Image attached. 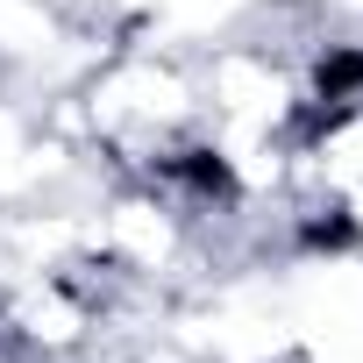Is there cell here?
Returning <instances> with one entry per match:
<instances>
[{"instance_id":"obj_2","label":"cell","mask_w":363,"mask_h":363,"mask_svg":"<svg viewBox=\"0 0 363 363\" xmlns=\"http://www.w3.org/2000/svg\"><path fill=\"white\" fill-rule=\"evenodd\" d=\"M0 335L29 363H86L100 349V306L65 271H36L0 292Z\"/></svg>"},{"instance_id":"obj_3","label":"cell","mask_w":363,"mask_h":363,"mask_svg":"<svg viewBox=\"0 0 363 363\" xmlns=\"http://www.w3.org/2000/svg\"><path fill=\"white\" fill-rule=\"evenodd\" d=\"M86 363H143V356H128V349H93Z\"/></svg>"},{"instance_id":"obj_1","label":"cell","mask_w":363,"mask_h":363,"mask_svg":"<svg viewBox=\"0 0 363 363\" xmlns=\"http://www.w3.org/2000/svg\"><path fill=\"white\" fill-rule=\"evenodd\" d=\"M200 72V100H207V128L214 135H292L299 121V65L285 50H271L264 36H214L193 50Z\"/></svg>"}]
</instances>
